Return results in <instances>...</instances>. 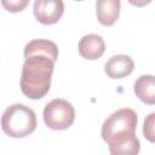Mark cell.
I'll return each mask as SVG.
<instances>
[{"label": "cell", "mask_w": 155, "mask_h": 155, "mask_svg": "<svg viewBox=\"0 0 155 155\" xmlns=\"http://www.w3.org/2000/svg\"><path fill=\"white\" fill-rule=\"evenodd\" d=\"M137 113L130 108H121L108 116L101 130V136L108 145L122 143L136 136Z\"/></svg>", "instance_id": "cell-2"}, {"label": "cell", "mask_w": 155, "mask_h": 155, "mask_svg": "<svg viewBox=\"0 0 155 155\" xmlns=\"http://www.w3.org/2000/svg\"><path fill=\"white\" fill-rule=\"evenodd\" d=\"M75 120L73 104L62 98H54L44 108V121L51 130H67Z\"/></svg>", "instance_id": "cell-4"}, {"label": "cell", "mask_w": 155, "mask_h": 155, "mask_svg": "<svg viewBox=\"0 0 155 155\" xmlns=\"http://www.w3.org/2000/svg\"><path fill=\"white\" fill-rule=\"evenodd\" d=\"M119 0H98L96 2L97 19L102 25H113L120 16Z\"/></svg>", "instance_id": "cell-8"}, {"label": "cell", "mask_w": 155, "mask_h": 155, "mask_svg": "<svg viewBox=\"0 0 155 155\" xmlns=\"http://www.w3.org/2000/svg\"><path fill=\"white\" fill-rule=\"evenodd\" d=\"M134 94L145 104H155V76L154 75H142L133 85Z\"/></svg>", "instance_id": "cell-9"}, {"label": "cell", "mask_w": 155, "mask_h": 155, "mask_svg": "<svg viewBox=\"0 0 155 155\" xmlns=\"http://www.w3.org/2000/svg\"><path fill=\"white\" fill-rule=\"evenodd\" d=\"M143 136L151 143H155V111L145 116L143 122Z\"/></svg>", "instance_id": "cell-12"}, {"label": "cell", "mask_w": 155, "mask_h": 155, "mask_svg": "<svg viewBox=\"0 0 155 155\" xmlns=\"http://www.w3.org/2000/svg\"><path fill=\"white\" fill-rule=\"evenodd\" d=\"M110 155H138L139 150H140V143L139 139L134 136L133 138L119 143V144H114V145H108Z\"/></svg>", "instance_id": "cell-11"}, {"label": "cell", "mask_w": 155, "mask_h": 155, "mask_svg": "<svg viewBox=\"0 0 155 155\" xmlns=\"http://www.w3.org/2000/svg\"><path fill=\"white\" fill-rule=\"evenodd\" d=\"M21 74V91L30 99H40L50 91L54 61L45 53H31L24 57Z\"/></svg>", "instance_id": "cell-1"}, {"label": "cell", "mask_w": 155, "mask_h": 155, "mask_svg": "<svg viewBox=\"0 0 155 155\" xmlns=\"http://www.w3.org/2000/svg\"><path fill=\"white\" fill-rule=\"evenodd\" d=\"M36 124L38 121L34 110L19 103L7 107L1 116V128L12 138L29 136L36 128Z\"/></svg>", "instance_id": "cell-3"}, {"label": "cell", "mask_w": 155, "mask_h": 155, "mask_svg": "<svg viewBox=\"0 0 155 155\" xmlns=\"http://www.w3.org/2000/svg\"><path fill=\"white\" fill-rule=\"evenodd\" d=\"M36 52L47 54L54 62L58 58V47L53 41H50V40L35 39V40L29 41L24 47L23 54H24V57H27V56H29L31 53H36Z\"/></svg>", "instance_id": "cell-10"}, {"label": "cell", "mask_w": 155, "mask_h": 155, "mask_svg": "<svg viewBox=\"0 0 155 155\" xmlns=\"http://www.w3.org/2000/svg\"><path fill=\"white\" fill-rule=\"evenodd\" d=\"M1 4H2V6L7 11H10V12H18V11H22L28 5V0H16V1L2 0Z\"/></svg>", "instance_id": "cell-13"}, {"label": "cell", "mask_w": 155, "mask_h": 155, "mask_svg": "<svg viewBox=\"0 0 155 155\" xmlns=\"http://www.w3.org/2000/svg\"><path fill=\"white\" fill-rule=\"evenodd\" d=\"M105 51V42L98 34H87L79 41V53L82 58L94 61L102 57Z\"/></svg>", "instance_id": "cell-6"}, {"label": "cell", "mask_w": 155, "mask_h": 155, "mask_svg": "<svg viewBox=\"0 0 155 155\" xmlns=\"http://www.w3.org/2000/svg\"><path fill=\"white\" fill-rule=\"evenodd\" d=\"M134 69L132 58L127 54H115L109 58L104 65L105 74L111 79H122L130 75Z\"/></svg>", "instance_id": "cell-7"}, {"label": "cell", "mask_w": 155, "mask_h": 155, "mask_svg": "<svg viewBox=\"0 0 155 155\" xmlns=\"http://www.w3.org/2000/svg\"><path fill=\"white\" fill-rule=\"evenodd\" d=\"M33 11L38 22L42 24H54L64 12V4L61 0H36Z\"/></svg>", "instance_id": "cell-5"}]
</instances>
